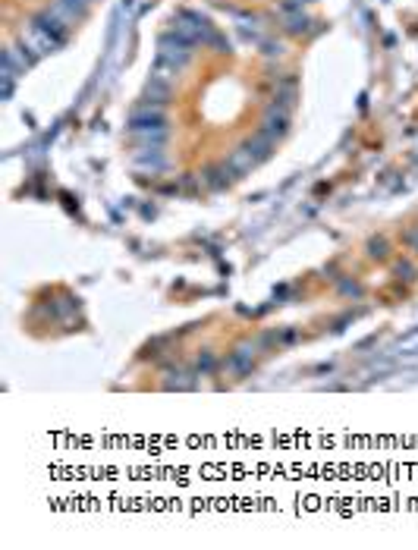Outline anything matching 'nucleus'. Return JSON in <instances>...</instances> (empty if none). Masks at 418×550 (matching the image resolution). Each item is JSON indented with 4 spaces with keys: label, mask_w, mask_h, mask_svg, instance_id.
Returning a JSON list of instances; mask_svg holds the SVG:
<instances>
[{
    "label": "nucleus",
    "mask_w": 418,
    "mask_h": 550,
    "mask_svg": "<svg viewBox=\"0 0 418 550\" xmlns=\"http://www.w3.org/2000/svg\"><path fill=\"white\" fill-rule=\"evenodd\" d=\"M66 20L57 13V10H47V13L35 16L32 22L26 26V35H22V47L26 51H32L35 57H41V54H51L57 51L60 45H64L66 38Z\"/></svg>",
    "instance_id": "nucleus-1"
}]
</instances>
